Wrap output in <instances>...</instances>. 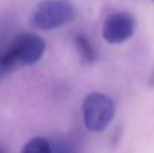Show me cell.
Returning <instances> with one entry per match:
<instances>
[{"label": "cell", "mask_w": 154, "mask_h": 153, "mask_svg": "<svg viewBox=\"0 0 154 153\" xmlns=\"http://www.w3.org/2000/svg\"><path fill=\"white\" fill-rule=\"evenodd\" d=\"M46 50V42L42 37L34 33H23L15 37L10 49L3 56V68H12L14 65H32L38 62Z\"/></svg>", "instance_id": "cell-2"}, {"label": "cell", "mask_w": 154, "mask_h": 153, "mask_svg": "<svg viewBox=\"0 0 154 153\" xmlns=\"http://www.w3.org/2000/svg\"><path fill=\"white\" fill-rule=\"evenodd\" d=\"M116 106L114 100L101 92H91L82 100V119L89 132H103L114 119Z\"/></svg>", "instance_id": "cell-3"}, {"label": "cell", "mask_w": 154, "mask_h": 153, "mask_svg": "<svg viewBox=\"0 0 154 153\" xmlns=\"http://www.w3.org/2000/svg\"><path fill=\"white\" fill-rule=\"evenodd\" d=\"M135 18L130 12H116L106 19L101 30L104 41L111 45H119L130 39L135 30Z\"/></svg>", "instance_id": "cell-4"}, {"label": "cell", "mask_w": 154, "mask_h": 153, "mask_svg": "<svg viewBox=\"0 0 154 153\" xmlns=\"http://www.w3.org/2000/svg\"><path fill=\"white\" fill-rule=\"evenodd\" d=\"M77 10L70 0H42L31 14V23L38 30L49 31L72 23Z\"/></svg>", "instance_id": "cell-1"}, {"label": "cell", "mask_w": 154, "mask_h": 153, "mask_svg": "<svg viewBox=\"0 0 154 153\" xmlns=\"http://www.w3.org/2000/svg\"><path fill=\"white\" fill-rule=\"evenodd\" d=\"M149 86H154V72L152 73V77H150V81H149Z\"/></svg>", "instance_id": "cell-8"}, {"label": "cell", "mask_w": 154, "mask_h": 153, "mask_svg": "<svg viewBox=\"0 0 154 153\" xmlns=\"http://www.w3.org/2000/svg\"><path fill=\"white\" fill-rule=\"evenodd\" d=\"M53 153H76L70 148V145L65 142H57L56 145L53 146Z\"/></svg>", "instance_id": "cell-7"}, {"label": "cell", "mask_w": 154, "mask_h": 153, "mask_svg": "<svg viewBox=\"0 0 154 153\" xmlns=\"http://www.w3.org/2000/svg\"><path fill=\"white\" fill-rule=\"evenodd\" d=\"M75 45L79 54L85 62L92 64V62H95L97 60V52L91 43V41L88 38H85L84 35H77L75 38Z\"/></svg>", "instance_id": "cell-5"}, {"label": "cell", "mask_w": 154, "mask_h": 153, "mask_svg": "<svg viewBox=\"0 0 154 153\" xmlns=\"http://www.w3.org/2000/svg\"><path fill=\"white\" fill-rule=\"evenodd\" d=\"M0 153H5V152H4V149H3V148H0Z\"/></svg>", "instance_id": "cell-9"}, {"label": "cell", "mask_w": 154, "mask_h": 153, "mask_svg": "<svg viewBox=\"0 0 154 153\" xmlns=\"http://www.w3.org/2000/svg\"><path fill=\"white\" fill-rule=\"evenodd\" d=\"M20 153H53V146L46 138L34 137L24 144Z\"/></svg>", "instance_id": "cell-6"}]
</instances>
